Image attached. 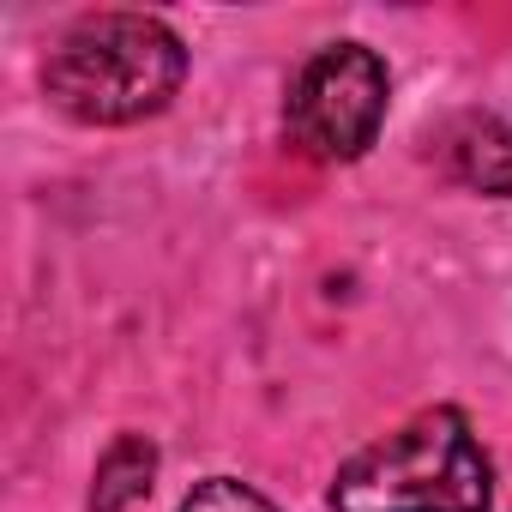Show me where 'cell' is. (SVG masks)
<instances>
[{
	"instance_id": "5",
	"label": "cell",
	"mask_w": 512,
	"mask_h": 512,
	"mask_svg": "<svg viewBox=\"0 0 512 512\" xmlns=\"http://www.w3.org/2000/svg\"><path fill=\"white\" fill-rule=\"evenodd\" d=\"M157 482V446L145 434H121L91 476V512H133Z\"/></svg>"
},
{
	"instance_id": "6",
	"label": "cell",
	"mask_w": 512,
	"mask_h": 512,
	"mask_svg": "<svg viewBox=\"0 0 512 512\" xmlns=\"http://www.w3.org/2000/svg\"><path fill=\"white\" fill-rule=\"evenodd\" d=\"M175 512H278L260 488H247V482H235V476H211V482H199Z\"/></svg>"
},
{
	"instance_id": "1",
	"label": "cell",
	"mask_w": 512,
	"mask_h": 512,
	"mask_svg": "<svg viewBox=\"0 0 512 512\" xmlns=\"http://www.w3.org/2000/svg\"><path fill=\"white\" fill-rule=\"evenodd\" d=\"M187 79L181 37L151 13H91L43 61V91L85 127H127L157 115Z\"/></svg>"
},
{
	"instance_id": "3",
	"label": "cell",
	"mask_w": 512,
	"mask_h": 512,
	"mask_svg": "<svg viewBox=\"0 0 512 512\" xmlns=\"http://www.w3.org/2000/svg\"><path fill=\"white\" fill-rule=\"evenodd\" d=\"M386 61L368 43L320 49L290 91V133L326 163H356L386 121Z\"/></svg>"
},
{
	"instance_id": "4",
	"label": "cell",
	"mask_w": 512,
	"mask_h": 512,
	"mask_svg": "<svg viewBox=\"0 0 512 512\" xmlns=\"http://www.w3.org/2000/svg\"><path fill=\"white\" fill-rule=\"evenodd\" d=\"M452 175L476 193L512 199V121H500V115L464 121L452 139Z\"/></svg>"
},
{
	"instance_id": "2",
	"label": "cell",
	"mask_w": 512,
	"mask_h": 512,
	"mask_svg": "<svg viewBox=\"0 0 512 512\" xmlns=\"http://www.w3.org/2000/svg\"><path fill=\"white\" fill-rule=\"evenodd\" d=\"M488 500L494 464L452 404L410 416L332 482V512H488Z\"/></svg>"
}]
</instances>
